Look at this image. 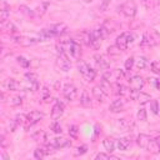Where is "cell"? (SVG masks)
Instances as JSON below:
<instances>
[{"label":"cell","mask_w":160,"mask_h":160,"mask_svg":"<svg viewBox=\"0 0 160 160\" xmlns=\"http://www.w3.org/2000/svg\"><path fill=\"white\" fill-rule=\"evenodd\" d=\"M32 139L36 140V141H39V142H42L44 145L49 144L48 142V134L44 130H38L36 132H34L32 134Z\"/></svg>","instance_id":"22"},{"label":"cell","mask_w":160,"mask_h":160,"mask_svg":"<svg viewBox=\"0 0 160 160\" xmlns=\"http://www.w3.org/2000/svg\"><path fill=\"white\" fill-rule=\"evenodd\" d=\"M22 96H12V98H9V105H11V106H18V105H21L22 104Z\"/></svg>","instance_id":"32"},{"label":"cell","mask_w":160,"mask_h":160,"mask_svg":"<svg viewBox=\"0 0 160 160\" xmlns=\"http://www.w3.org/2000/svg\"><path fill=\"white\" fill-rule=\"evenodd\" d=\"M90 34H91V31H89V30L81 31V32L79 34V40H80V42H82V44L90 46Z\"/></svg>","instance_id":"26"},{"label":"cell","mask_w":160,"mask_h":160,"mask_svg":"<svg viewBox=\"0 0 160 160\" xmlns=\"http://www.w3.org/2000/svg\"><path fill=\"white\" fill-rule=\"evenodd\" d=\"M134 64H135V59H134L132 56L128 58L126 61H125V69H126V70H131L132 66H134Z\"/></svg>","instance_id":"44"},{"label":"cell","mask_w":160,"mask_h":160,"mask_svg":"<svg viewBox=\"0 0 160 160\" xmlns=\"http://www.w3.org/2000/svg\"><path fill=\"white\" fill-rule=\"evenodd\" d=\"M2 29L4 30H6L8 32H10L11 35L12 34H16L18 32V29H16V26L12 24V22H10V21H6V22H2Z\"/></svg>","instance_id":"30"},{"label":"cell","mask_w":160,"mask_h":160,"mask_svg":"<svg viewBox=\"0 0 160 160\" xmlns=\"http://www.w3.org/2000/svg\"><path fill=\"white\" fill-rule=\"evenodd\" d=\"M150 109H151V111H152L154 114H159V110H160V108H159V101H158V100H151V102H150Z\"/></svg>","instance_id":"41"},{"label":"cell","mask_w":160,"mask_h":160,"mask_svg":"<svg viewBox=\"0 0 160 160\" xmlns=\"http://www.w3.org/2000/svg\"><path fill=\"white\" fill-rule=\"evenodd\" d=\"M116 126L120 130H122V131H128V130H130V128L132 126V124H131L130 120H128L125 118H121V119H118L116 120Z\"/></svg>","instance_id":"21"},{"label":"cell","mask_w":160,"mask_h":160,"mask_svg":"<svg viewBox=\"0 0 160 160\" xmlns=\"http://www.w3.org/2000/svg\"><path fill=\"white\" fill-rule=\"evenodd\" d=\"M69 30V28L60 22V24H55V25H51L50 28L48 29H44L41 31V36H40V40L41 39H49V38H52V36H59V35H64L66 34Z\"/></svg>","instance_id":"2"},{"label":"cell","mask_w":160,"mask_h":160,"mask_svg":"<svg viewBox=\"0 0 160 160\" xmlns=\"http://www.w3.org/2000/svg\"><path fill=\"white\" fill-rule=\"evenodd\" d=\"M102 144H104V148H105V150L108 152H112L115 150V148H116V142L111 138H106Z\"/></svg>","instance_id":"27"},{"label":"cell","mask_w":160,"mask_h":160,"mask_svg":"<svg viewBox=\"0 0 160 160\" xmlns=\"http://www.w3.org/2000/svg\"><path fill=\"white\" fill-rule=\"evenodd\" d=\"M58 52H66L68 55H70L74 59H78L81 54V49H80V44L75 40H66V41H61L56 45Z\"/></svg>","instance_id":"1"},{"label":"cell","mask_w":160,"mask_h":160,"mask_svg":"<svg viewBox=\"0 0 160 160\" xmlns=\"http://www.w3.org/2000/svg\"><path fill=\"white\" fill-rule=\"evenodd\" d=\"M18 122H16V120L14 119V120H10L9 121V124H8V126H9V131H11V132H14L15 131V129L18 128Z\"/></svg>","instance_id":"48"},{"label":"cell","mask_w":160,"mask_h":160,"mask_svg":"<svg viewBox=\"0 0 160 160\" xmlns=\"http://www.w3.org/2000/svg\"><path fill=\"white\" fill-rule=\"evenodd\" d=\"M15 120H16V122H18L19 125H26L28 118H26V115H24V114H18L16 118H15Z\"/></svg>","instance_id":"39"},{"label":"cell","mask_w":160,"mask_h":160,"mask_svg":"<svg viewBox=\"0 0 160 160\" xmlns=\"http://www.w3.org/2000/svg\"><path fill=\"white\" fill-rule=\"evenodd\" d=\"M148 64H149V61H148V59H146L145 56H139V58L135 60V65H136V68L140 69V70L145 69V68L148 66Z\"/></svg>","instance_id":"28"},{"label":"cell","mask_w":160,"mask_h":160,"mask_svg":"<svg viewBox=\"0 0 160 160\" xmlns=\"http://www.w3.org/2000/svg\"><path fill=\"white\" fill-rule=\"evenodd\" d=\"M155 42H156V40L154 39L152 34L144 32L142 39H141V41H140V45H141V46H151V45H154Z\"/></svg>","instance_id":"19"},{"label":"cell","mask_w":160,"mask_h":160,"mask_svg":"<svg viewBox=\"0 0 160 160\" xmlns=\"http://www.w3.org/2000/svg\"><path fill=\"white\" fill-rule=\"evenodd\" d=\"M156 141H158V144H159V148H160V138H156Z\"/></svg>","instance_id":"51"},{"label":"cell","mask_w":160,"mask_h":160,"mask_svg":"<svg viewBox=\"0 0 160 160\" xmlns=\"http://www.w3.org/2000/svg\"><path fill=\"white\" fill-rule=\"evenodd\" d=\"M150 140H151L150 136H148V135H145V134H140V135H138V138H136V144H138L140 148L146 149L148 145H149V142H150Z\"/></svg>","instance_id":"23"},{"label":"cell","mask_w":160,"mask_h":160,"mask_svg":"<svg viewBox=\"0 0 160 160\" xmlns=\"http://www.w3.org/2000/svg\"><path fill=\"white\" fill-rule=\"evenodd\" d=\"M129 85L132 90H141L145 85V80L140 75H132L129 79Z\"/></svg>","instance_id":"11"},{"label":"cell","mask_w":160,"mask_h":160,"mask_svg":"<svg viewBox=\"0 0 160 160\" xmlns=\"http://www.w3.org/2000/svg\"><path fill=\"white\" fill-rule=\"evenodd\" d=\"M44 156H46V152H45L44 148H38V149L34 151V158H35V159H42Z\"/></svg>","instance_id":"36"},{"label":"cell","mask_w":160,"mask_h":160,"mask_svg":"<svg viewBox=\"0 0 160 160\" xmlns=\"http://www.w3.org/2000/svg\"><path fill=\"white\" fill-rule=\"evenodd\" d=\"M2 88H4L5 90H9V91H18V90H22V84L18 82L15 79L9 78V79L4 80Z\"/></svg>","instance_id":"10"},{"label":"cell","mask_w":160,"mask_h":160,"mask_svg":"<svg viewBox=\"0 0 160 160\" xmlns=\"http://www.w3.org/2000/svg\"><path fill=\"white\" fill-rule=\"evenodd\" d=\"M115 89H116V94L120 95L121 98H129L130 96V92H131V88H128L125 85H121V84H116L115 85Z\"/></svg>","instance_id":"16"},{"label":"cell","mask_w":160,"mask_h":160,"mask_svg":"<svg viewBox=\"0 0 160 160\" xmlns=\"http://www.w3.org/2000/svg\"><path fill=\"white\" fill-rule=\"evenodd\" d=\"M91 92H92L94 99H95L98 102H104V100H105V98H106V94H105V91H104L100 86H94L92 90H91Z\"/></svg>","instance_id":"15"},{"label":"cell","mask_w":160,"mask_h":160,"mask_svg":"<svg viewBox=\"0 0 160 160\" xmlns=\"http://www.w3.org/2000/svg\"><path fill=\"white\" fill-rule=\"evenodd\" d=\"M130 146H131V140H130L129 138H120V139H118V141H116V148H118L119 150H121V151L128 150Z\"/></svg>","instance_id":"17"},{"label":"cell","mask_w":160,"mask_h":160,"mask_svg":"<svg viewBox=\"0 0 160 160\" xmlns=\"http://www.w3.org/2000/svg\"><path fill=\"white\" fill-rule=\"evenodd\" d=\"M91 102H92V100H91V96H90L89 91L88 90H84L81 92V95H80V104L82 106L88 108V106H91Z\"/></svg>","instance_id":"24"},{"label":"cell","mask_w":160,"mask_h":160,"mask_svg":"<svg viewBox=\"0 0 160 160\" xmlns=\"http://www.w3.org/2000/svg\"><path fill=\"white\" fill-rule=\"evenodd\" d=\"M40 99L44 100V102H48L51 98H50V90L48 86H42V89L40 90Z\"/></svg>","instance_id":"31"},{"label":"cell","mask_w":160,"mask_h":160,"mask_svg":"<svg viewBox=\"0 0 160 160\" xmlns=\"http://www.w3.org/2000/svg\"><path fill=\"white\" fill-rule=\"evenodd\" d=\"M62 96L68 100V101H72L76 99L78 96V89L72 85V84H66L62 88Z\"/></svg>","instance_id":"8"},{"label":"cell","mask_w":160,"mask_h":160,"mask_svg":"<svg viewBox=\"0 0 160 160\" xmlns=\"http://www.w3.org/2000/svg\"><path fill=\"white\" fill-rule=\"evenodd\" d=\"M10 16V6L6 5L5 1H2L1 4V9H0V21L1 22H6V20Z\"/></svg>","instance_id":"18"},{"label":"cell","mask_w":160,"mask_h":160,"mask_svg":"<svg viewBox=\"0 0 160 160\" xmlns=\"http://www.w3.org/2000/svg\"><path fill=\"white\" fill-rule=\"evenodd\" d=\"M26 118H28V121H26V129L29 128V126H32V125H35V124H38L42 118H44V114L42 112H40V111H38V110H32V111H30L28 115H26Z\"/></svg>","instance_id":"9"},{"label":"cell","mask_w":160,"mask_h":160,"mask_svg":"<svg viewBox=\"0 0 160 160\" xmlns=\"http://www.w3.org/2000/svg\"><path fill=\"white\" fill-rule=\"evenodd\" d=\"M75 150H76V151H75V155H76V156H79V155L85 154V152H86V150H88V148H86V145H81V146H78Z\"/></svg>","instance_id":"46"},{"label":"cell","mask_w":160,"mask_h":160,"mask_svg":"<svg viewBox=\"0 0 160 160\" xmlns=\"http://www.w3.org/2000/svg\"><path fill=\"white\" fill-rule=\"evenodd\" d=\"M94 59H95V64H96V66H98L99 69H102V70H108V69H109L110 61H109V59H108L105 55H102V54H96V55L94 56Z\"/></svg>","instance_id":"13"},{"label":"cell","mask_w":160,"mask_h":160,"mask_svg":"<svg viewBox=\"0 0 160 160\" xmlns=\"http://www.w3.org/2000/svg\"><path fill=\"white\" fill-rule=\"evenodd\" d=\"M16 60H18V62H19L22 68H25V69L30 66V61H29V60H26L24 56H18V58H16Z\"/></svg>","instance_id":"40"},{"label":"cell","mask_w":160,"mask_h":160,"mask_svg":"<svg viewBox=\"0 0 160 160\" xmlns=\"http://www.w3.org/2000/svg\"><path fill=\"white\" fill-rule=\"evenodd\" d=\"M110 2H111V0H102L101 4L99 5V10H100L101 12L106 11V10L109 9V6H110Z\"/></svg>","instance_id":"42"},{"label":"cell","mask_w":160,"mask_h":160,"mask_svg":"<svg viewBox=\"0 0 160 160\" xmlns=\"http://www.w3.org/2000/svg\"><path fill=\"white\" fill-rule=\"evenodd\" d=\"M19 9H20V11H21V12L26 14L28 16H31V18H32V16L35 15V14H34V10H31V9H30L29 6H26V5H21Z\"/></svg>","instance_id":"37"},{"label":"cell","mask_w":160,"mask_h":160,"mask_svg":"<svg viewBox=\"0 0 160 160\" xmlns=\"http://www.w3.org/2000/svg\"><path fill=\"white\" fill-rule=\"evenodd\" d=\"M132 41H134V34H131V32H129V31H125V32H121V34L116 38L115 45H116L121 51H125Z\"/></svg>","instance_id":"3"},{"label":"cell","mask_w":160,"mask_h":160,"mask_svg":"<svg viewBox=\"0 0 160 160\" xmlns=\"http://www.w3.org/2000/svg\"><path fill=\"white\" fill-rule=\"evenodd\" d=\"M69 135H70L71 138H74V139L78 138V135H79V129H78L76 125H70V126H69Z\"/></svg>","instance_id":"35"},{"label":"cell","mask_w":160,"mask_h":160,"mask_svg":"<svg viewBox=\"0 0 160 160\" xmlns=\"http://www.w3.org/2000/svg\"><path fill=\"white\" fill-rule=\"evenodd\" d=\"M150 68H151V71L154 74H159L160 75V61H152Z\"/></svg>","instance_id":"43"},{"label":"cell","mask_w":160,"mask_h":160,"mask_svg":"<svg viewBox=\"0 0 160 160\" xmlns=\"http://www.w3.org/2000/svg\"><path fill=\"white\" fill-rule=\"evenodd\" d=\"M141 4L145 9H150L152 8V0H141Z\"/></svg>","instance_id":"49"},{"label":"cell","mask_w":160,"mask_h":160,"mask_svg":"<svg viewBox=\"0 0 160 160\" xmlns=\"http://www.w3.org/2000/svg\"><path fill=\"white\" fill-rule=\"evenodd\" d=\"M25 78H26L28 81H31V82L38 81V75L34 74V72H26V74H25Z\"/></svg>","instance_id":"45"},{"label":"cell","mask_w":160,"mask_h":160,"mask_svg":"<svg viewBox=\"0 0 160 160\" xmlns=\"http://www.w3.org/2000/svg\"><path fill=\"white\" fill-rule=\"evenodd\" d=\"M15 41H16L19 45H22V46H29V45H32V44L38 42L39 40H38V39H34V38H24V36H18V38H15Z\"/></svg>","instance_id":"20"},{"label":"cell","mask_w":160,"mask_h":160,"mask_svg":"<svg viewBox=\"0 0 160 160\" xmlns=\"http://www.w3.org/2000/svg\"><path fill=\"white\" fill-rule=\"evenodd\" d=\"M131 100H135V101H138V102H140V104H146V102H149L150 100H151V96L149 95V94H146V92H142V91H140V90H132L131 89V92H130V96H129Z\"/></svg>","instance_id":"7"},{"label":"cell","mask_w":160,"mask_h":160,"mask_svg":"<svg viewBox=\"0 0 160 160\" xmlns=\"http://www.w3.org/2000/svg\"><path fill=\"white\" fill-rule=\"evenodd\" d=\"M155 85H156V88H158V89H160V80H159V79H156V80H155Z\"/></svg>","instance_id":"50"},{"label":"cell","mask_w":160,"mask_h":160,"mask_svg":"<svg viewBox=\"0 0 160 160\" xmlns=\"http://www.w3.org/2000/svg\"><path fill=\"white\" fill-rule=\"evenodd\" d=\"M119 11L122 12L124 16L126 18H134L136 15V11H138V6H136V2L134 0H128L125 1L124 4H121L119 8Z\"/></svg>","instance_id":"5"},{"label":"cell","mask_w":160,"mask_h":160,"mask_svg":"<svg viewBox=\"0 0 160 160\" xmlns=\"http://www.w3.org/2000/svg\"><path fill=\"white\" fill-rule=\"evenodd\" d=\"M120 51H121V50H120L116 45H115V46H109V48H108V52H109L110 56H118V55L120 54Z\"/></svg>","instance_id":"38"},{"label":"cell","mask_w":160,"mask_h":160,"mask_svg":"<svg viewBox=\"0 0 160 160\" xmlns=\"http://www.w3.org/2000/svg\"><path fill=\"white\" fill-rule=\"evenodd\" d=\"M52 144H54V146L56 149H62V148H65V146H68L70 144V140L60 136V138H55L54 141H52Z\"/></svg>","instance_id":"25"},{"label":"cell","mask_w":160,"mask_h":160,"mask_svg":"<svg viewBox=\"0 0 160 160\" xmlns=\"http://www.w3.org/2000/svg\"><path fill=\"white\" fill-rule=\"evenodd\" d=\"M56 66L61 71H69L71 68V61L69 60V55L64 51L58 52V59H56Z\"/></svg>","instance_id":"6"},{"label":"cell","mask_w":160,"mask_h":160,"mask_svg":"<svg viewBox=\"0 0 160 160\" xmlns=\"http://www.w3.org/2000/svg\"><path fill=\"white\" fill-rule=\"evenodd\" d=\"M124 108H125V100H124V98H119V99H116V100H114L110 105H109V110L111 111V112H120V111H122L124 110Z\"/></svg>","instance_id":"14"},{"label":"cell","mask_w":160,"mask_h":160,"mask_svg":"<svg viewBox=\"0 0 160 160\" xmlns=\"http://www.w3.org/2000/svg\"><path fill=\"white\" fill-rule=\"evenodd\" d=\"M99 86H100V88H101V89L105 91V94H106V95H109V94L111 92V89H112V86H111V82H110L109 80H106V79H102Z\"/></svg>","instance_id":"29"},{"label":"cell","mask_w":160,"mask_h":160,"mask_svg":"<svg viewBox=\"0 0 160 160\" xmlns=\"http://www.w3.org/2000/svg\"><path fill=\"white\" fill-rule=\"evenodd\" d=\"M50 129H51L55 134H60V132H61V125H60V122H59V121H56V120L51 122Z\"/></svg>","instance_id":"34"},{"label":"cell","mask_w":160,"mask_h":160,"mask_svg":"<svg viewBox=\"0 0 160 160\" xmlns=\"http://www.w3.org/2000/svg\"><path fill=\"white\" fill-rule=\"evenodd\" d=\"M136 116H138V120H140V121H145L146 118H148V116H146V110H145L144 108H139Z\"/></svg>","instance_id":"33"},{"label":"cell","mask_w":160,"mask_h":160,"mask_svg":"<svg viewBox=\"0 0 160 160\" xmlns=\"http://www.w3.org/2000/svg\"><path fill=\"white\" fill-rule=\"evenodd\" d=\"M64 108H65V104L61 102L60 100H56L52 109H51V118L54 120H58L62 114H64Z\"/></svg>","instance_id":"12"},{"label":"cell","mask_w":160,"mask_h":160,"mask_svg":"<svg viewBox=\"0 0 160 160\" xmlns=\"http://www.w3.org/2000/svg\"><path fill=\"white\" fill-rule=\"evenodd\" d=\"M95 159H105V160H108V159H116V158H115V156H112V155H110V154L99 152V154L95 156Z\"/></svg>","instance_id":"47"},{"label":"cell","mask_w":160,"mask_h":160,"mask_svg":"<svg viewBox=\"0 0 160 160\" xmlns=\"http://www.w3.org/2000/svg\"><path fill=\"white\" fill-rule=\"evenodd\" d=\"M78 70L81 74V76L88 81H92L95 79V76H96V71L94 69H91L84 60H79L78 61Z\"/></svg>","instance_id":"4"},{"label":"cell","mask_w":160,"mask_h":160,"mask_svg":"<svg viewBox=\"0 0 160 160\" xmlns=\"http://www.w3.org/2000/svg\"><path fill=\"white\" fill-rule=\"evenodd\" d=\"M84 1H86V2H89V1H91V0H84Z\"/></svg>","instance_id":"52"}]
</instances>
